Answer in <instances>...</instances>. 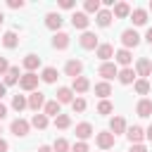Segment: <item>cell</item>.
I'll return each instance as SVG.
<instances>
[{
	"label": "cell",
	"mask_w": 152,
	"mask_h": 152,
	"mask_svg": "<svg viewBox=\"0 0 152 152\" xmlns=\"http://www.w3.org/2000/svg\"><path fill=\"white\" fill-rule=\"evenodd\" d=\"M52 152H69V142L64 138H57L55 145H52Z\"/></svg>",
	"instance_id": "obj_37"
},
{
	"label": "cell",
	"mask_w": 152,
	"mask_h": 152,
	"mask_svg": "<svg viewBox=\"0 0 152 152\" xmlns=\"http://www.w3.org/2000/svg\"><path fill=\"white\" fill-rule=\"evenodd\" d=\"M112 109H114V107H112L109 100H100V104H97V114L104 116V114H112Z\"/></svg>",
	"instance_id": "obj_36"
},
{
	"label": "cell",
	"mask_w": 152,
	"mask_h": 152,
	"mask_svg": "<svg viewBox=\"0 0 152 152\" xmlns=\"http://www.w3.org/2000/svg\"><path fill=\"white\" fill-rule=\"evenodd\" d=\"M131 152H147L145 145H131Z\"/></svg>",
	"instance_id": "obj_43"
},
{
	"label": "cell",
	"mask_w": 152,
	"mask_h": 152,
	"mask_svg": "<svg viewBox=\"0 0 152 152\" xmlns=\"http://www.w3.org/2000/svg\"><path fill=\"white\" fill-rule=\"evenodd\" d=\"M12 107H14L17 112H21V109H26V107H28V102H26V97H24V95H14V97H12Z\"/></svg>",
	"instance_id": "obj_34"
},
{
	"label": "cell",
	"mask_w": 152,
	"mask_h": 152,
	"mask_svg": "<svg viewBox=\"0 0 152 152\" xmlns=\"http://www.w3.org/2000/svg\"><path fill=\"white\" fill-rule=\"evenodd\" d=\"M114 59L126 69V66L133 62V55H131V50H124V48H121V50H116V52H114Z\"/></svg>",
	"instance_id": "obj_14"
},
{
	"label": "cell",
	"mask_w": 152,
	"mask_h": 152,
	"mask_svg": "<svg viewBox=\"0 0 152 152\" xmlns=\"http://www.w3.org/2000/svg\"><path fill=\"white\" fill-rule=\"evenodd\" d=\"M114 140H116V138H114L109 131H102V133L95 135V142H97V147H100L102 152H107L109 147H114Z\"/></svg>",
	"instance_id": "obj_3"
},
{
	"label": "cell",
	"mask_w": 152,
	"mask_h": 152,
	"mask_svg": "<svg viewBox=\"0 0 152 152\" xmlns=\"http://www.w3.org/2000/svg\"><path fill=\"white\" fill-rule=\"evenodd\" d=\"M109 133L116 138V135H121V133H126V119L124 116H114L112 121H109Z\"/></svg>",
	"instance_id": "obj_10"
},
{
	"label": "cell",
	"mask_w": 152,
	"mask_h": 152,
	"mask_svg": "<svg viewBox=\"0 0 152 152\" xmlns=\"http://www.w3.org/2000/svg\"><path fill=\"white\" fill-rule=\"evenodd\" d=\"M7 7H12V10H21V7H24V0H7Z\"/></svg>",
	"instance_id": "obj_41"
},
{
	"label": "cell",
	"mask_w": 152,
	"mask_h": 152,
	"mask_svg": "<svg viewBox=\"0 0 152 152\" xmlns=\"http://www.w3.org/2000/svg\"><path fill=\"white\" fill-rule=\"evenodd\" d=\"M116 76H119V81H121L124 86H128V83H135V71H133L131 66H126V69H121V71H119Z\"/></svg>",
	"instance_id": "obj_21"
},
{
	"label": "cell",
	"mask_w": 152,
	"mask_h": 152,
	"mask_svg": "<svg viewBox=\"0 0 152 152\" xmlns=\"http://www.w3.org/2000/svg\"><path fill=\"white\" fill-rule=\"evenodd\" d=\"M135 112H138V116H142V119L150 116V114H152V102H150V100H140L138 107H135Z\"/></svg>",
	"instance_id": "obj_27"
},
{
	"label": "cell",
	"mask_w": 152,
	"mask_h": 152,
	"mask_svg": "<svg viewBox=\"0 0 152 152\" xmlns=\"http://www.w3.org/2000/svg\"><path fill=\"white\" fill-rule=\"evenodd\" d=\"M31 126H33V128H38V131L48 128V116H45V114H40V112H36V114H33V119H31Z\"/></svg>",
	"instance_id": "obj_28"
},
{
	"label": "cell",
	"mask_w": 152,
	"mask_h": 152,
	"mask_svg": "<svg viewBox=\"0 0 152 152\" xmlns=\"http://www.w3.org/2000/svg\"><path fill=\"white\" fill-rule=\"evenodd\" d=\"M0 133H2V128H0Z\"/></svg>",
	"instance_id": "obj_52"
},
{
	"label": "cell",
	"mask_w": 152,
	"mask_h": 152,
	"mask_svg": "<svg viewBox=\"0 0 152 152\" xmlns=\"http://www.w3.org/2000/svg\"><path fill=\"white\" fill-rule=\"evenodd\" d=\"M28 128H31V124H28L26 119H14V121L10 124V131H12L17 138H24V135L28 133Z\"/></svg>",
	"instance_id": "obj_4"
},
{
	"label": "cell",
	"mask_w": 152,
	"mask_h": 152,
	"mask_svg": "<svg viewBox=\"0 0 152 152\" xmlns=\"http://www.w3.org/2000/svg\"><path fill=\"white\" fill-rule=\"evenodd\" d=\"M126 135H128V140H131V145H140V140L145 138V131H142L140 126H131V128L126 131Z\"/></svg>",
	"instance_id": "obj_13"
},
{
	"label": "cell",
	"mask_w": 152,
	"mask_h": 152,
	"mask_svg": "<svg viewBox=\"0 0 152 152\" xmlns=\"http://www.w3.org/2000/svg\"><path fill=\"white\" fill-rule=\"evenodd\" d=\"M38 74H33V71H26L24 76H19V88L21 90H26V93H33L36 88H38Z\"/></svg>",
	"instance_id": "obj_1"
},
{
	"label": "cell",
	"mask_w": 152,
	"mask_h": 152,
	"mask_svg": "<svg viewBox=\"0 0 152 152\" xmlns=\"http://www.w3.org/2000/svg\"><path fill=\"white\" fill-rule=\"evenodd\" d=\"M64 71H66V76L78 78V76H81V71H83V62H81V59H69V62H66V66H64Z\"/></svg>",
	"instance_id": "obj_7"
},
{
	"label": "cell",
	"mask_w": 152,
	"mask_h": 152,
	"mask_svg": "<svg viewBox=\"0 0 152 152\" xmlns=\"http://www.w3.org/2000/svg\"><path fill=\"white\" fill-rule=\"evenodd\" d=\"M7 93V88H5V83H0V100H2V95Z\"/></svg>",
	"instance_id": "obj_49"
},
{
	"label": "cell",
	"mask_w": 152,
	"mask_h": 152,
	"mask_svg": "<svg viewBox=\"0 0 152 152\" xmlns=\"http://www.w3.org/2000/svg\"><path fill=\"white\" fill-rule=\"evenodd\" d=\"M97 74H100L104 81H109V78H114V76L119 74V69H116V64H114V62H102V64H100V69H97Z\"/></svg>",
	"instance_id": "obj_6"
},
{
	"label": "cell",
	"mask_w": 152,
	"mask_h": 152,
	"mask_svg": "<svg viewBox=\"0 0 152 152\" xmlns=\"http://www.w3.org/2000/svg\"><path fill=\"white\" fill-rule=\"evenodd\" d=\"M145 138H147V140H150V142H152V126H150V128H147V131H145Z\"/></svg>",
	"instance_id": "obj_48"
},
{
	"label": "cell",
	"mask_w": 152,
	"mask_h": 152,
	"mask_svg": "<svg viewBox=\"0 0 152 152\" xmlns=\"http://www.w3.org/2000/svg\"><path fill=\"white\" fill-rule=\"evenodd\" d=\"M145 40L152 45V28H147V33H145Z\"/></svg>",
	"instance_id": "obj_47"
},
{
	"label": "cell",
	"mask_w": 152,
	"mask_h": 152,
	"mask_svg": "<svg viewBox=\"0 0 152 152\" xmlns=\"http://www.w3.org/2000/svg\"><path fill=\"white\" fill-rule=\"evenodd\" d=\"M112 19H114V17H112V12H109V10H100V12L95 14L97 26H102V28H104V26H109V24H112Z\"/></svg>",
	"instance_id": "obj_19"
},
{
	"label": "cell",
	"mask_w": 152,
	"mask_h": 152,
	"mask_svg": "<svg viewBox=\"0 0 152 152\" xmlns=\"http://www.w3.org/2000/svg\"><path fill=\"white\" fill-rule=\"evenodd\" d=\"M2 21H5V14H2V12H0V24H2Z\"/></svg>",
	"instance_id": "obj_50"
},
{
	"label": "cell",
	"mask_w": 152,
	"mask_h": 152,
	"mask_svg": "<svg viewBox=\"0 0 152 152\" xmlns=\"http://www.w3.org/2000/svg\"><path fill=\"white\" fill-rule=\"evenodd\" d=\"M71 24H74V28H88V24H90V19H88V14L86 12H74L71 14Z\"/></svg>",
	"instance_id": "obj_12"
},
{
	"label": "cell",
	"mask_w": 152,
	"mask_h": 152,
	"mask_svg": "<svg viewBox=\"0 0 152 152\" xmlns=\"http://www.w3.org/2000/svg\"><path fill=\"white\" fill-rule=\"evenodd\" d=\"M97 57H100L102 62H109V59L114 57V48H112V45H107V43L97 45Z\"/></svg>",
	"instance_id": "obj_20"
},
{
	"label": "cell",
	"mask_w": 152,
	"mask_h": 152,
	"mask_svg": "<svg viewBox=\"0 0 152 152\" xmlns=\"http://www.w3.org/2000/svg\"><path fill=\"white\" fill-rule=\"evenodd\" d=\"M121 43H124V50H128V48H135V45L140 43V36H138V31H135V28H126V31L121 33Z\"/></svg>",
	"instance_id": "obj_2"
},
{
	"label": "cell",
	"mask_w": 152,
	"mask_h": 152,
	"mask_svg": "<svg viewBox=\"0 0 152 152\" xmlns=\"http://www.w3.org/2000/svg\"><path fill=\"white\" fill-rule=\"evenodd\" d=\"M95 95H97V97H102V100H107V97L112 95V86H109L107 81H102V83H95Z\"/></svg>",
	"instance_id": "obj_23"
},
{
	"label": "cell",
	"mask_w": 152,
	"mask_h": 152,
	"mask_svg": "<svg viewBox=\"0 0 152 152\" xmlns=\"http://www.w3.org/2000/svg\"><path fill=\"white\" fill-rule=\"evenodd\" d=\"M152 74V62L147 59V57H140L138 62H135V76H150Z\"/></svg>",
	"instance_id": "obj_8"
},
{
	"label": "cell",
	"mask_w": 152,
	"mask_h": 152,
	"mask_svg": "<svg viewBox=\"0 0 152 152\" xmlns=\"http://www.w3.org/2000/svg\"><path fill=\"white\" fill-rule=\"evenodd\" d=\"M5 116H7V107H5V104H2V102H0V121H2V119H5Z\"/></svg>",
	"instance_id": "obj_45"
},
{
	"label": "cell",
	"mask_w": 152,
	"mask_h": 152,
	"mask_svg": "<svg viewBox=\"0 0 152 152\" xmlns=\"http://www.w3.org/2000/svg\"><path fill=\"white\" fill-rule=\"evenodd\" d=\"M133 86H135V93H138V95H147V93H150V83H147V78H138Z\"/></svg>",
	"instance_id": "obj_33"
},
{
	"label": "cell",
	"mask_w": 152,
	"mask_h": 152,
	"mask_svg": "<svg viewBox=\"0 0 152 152\" xmlns=\"http://www.w3.org/2000/svg\"><path fill=\"white\" fill-rule=\"evenodd\" d=\"M128 14H131V7H128L126 2H116V5H114V14H112V17L124 19V17H128Z\"/></svg>",
	"instance_id": "obj_31"
},
{
	"label": "cell",
	"mask_w": 152,
	"mask_h": 152,
	"mask_svg": "<svg viewBox=\"0 0 152 152\" xmlns=\"http://www.w3.org/2000/svg\"><path fill=\"white\" fill-rule=\"evenodd\" d=\"M150 10H152V2H150Z\"/></svg>",
	"instance_id": "obj_51"
},
{
	"label": "cell",
	"mask_w": 152,
	"mask_h": 152,
	"mask_svg": "<svg viewBox=\"0 0 152 152\" xmlns=\"http://www.w3.org/2000/svg\"><path fill=\"white\" fill-rule=\"evenodd\" d=\"M57 102H59V104L74 102V90H71V88H59V90H57Z\"/></svg>",
	"instance_id": "obj_24"
},
{
	"label": "cell",
	"mask_w": 152,
	"mask_h": 152,
	"mask_svg": "<svg viewBox=\"0 0 152 152\" xmlns=\"http://www.w3.org/2000/svg\"><path fill=\"white\" fill-rule=\"evenodd\" d=\"M7 150H10V145H7V140H2V138H0V152H7Z\"/></svg>",
	"instance_id": "obj_44"
},
{
	"label": "cell",
	"mask_w": 152,
	"mask_h": 152,
	"mask_svg": "<svg viewBox=\"0 0 152 152\" xmlns=\"http://www.w3.org/2000/svg\"><path fill=\"white\" fill-rule=\"evenodd\" d=\"M21 64H24V69H26V71H33V74H36V69L40 66V57H38V55H26Z\"/></svg>",
	"instance_id": "obj_17"
},
{
	"label": "cell",
	"mask_w": 152,
	"mask_h": 152,
	"mask_svg": "<svg viewBox=\"0 0 152 152\" xmlns=\"http://www.w3.org/2000/svg\"><path fill=\"white\" fill-rule=\"evenodd\" d=\"M59 7H64V10H71V7H74V0H59Z\"/></svg>",
	"instance_id": "obj_42"
},
{
	"label": "cell",
	"mask_w": 152,
	"mask_h": 152,
	"mask_svg": "<svg viewBox=\"0 0 152 152\" xmlns=\"http://www.w3.org/2000/svg\"><path fill=\"white\" fill-rule=\"evenodd\" d=\"M55 126L64 131V128H69V126H71V119H69L66 114H57V116H55Z\"/></svg>",
	"instance_id": "obj_35"
},
{
	"label": "cell",
	"mask_w": 152,
	"mask_h": 152,
	"mask_svg": "<svg viewBox=\"0 0 152 152\" xmlns=\"http://www.w3.org/2000/svg\"><path fill=\"white\" fill-rule=\"evenodd\" d=\"M71 109H74V112H83V109H86V100H83V97H76V100L71 102Z\"/></svg>",
	"instance_id": "obj_38"
},
{
	"label": "cell",
	"mask_w": 152,
	"mask_h": 152,
	"mask_svg": "<svg viewBox=\"0 0 152 152\" xmlns=\"http://www.w3.org/2000/svg\"><path fill=\"white\" fill-rule=\"evenodd\" d=\"M7 71H10V62H7L5 57H0V76H5Z\"/></svg>",
	"instance_id": "obj_40"
},
{
	"label": "cell",
	"mask_w": 152,
	"mask_h": 152,
	"mask_svg": "<svg viewBox=\"0 0 152 152\" xmlns=\"http://www.w3.org/2000/svg\"><path fill=\"white\" fill-rule=\"evenodd\" d=\"M26 102H28V107H31L33 112H38L40 107H45V95H43L40 90H33V93L28 95V100H26Z\"/></svg>",
	"instance_id": "obj_9"
},
{
	"label": "cell",
	"mask_w": 152,
	"mask_h": 152,
	"mask_svg": "<svg viewBox=\"0 0 152 152\" xmlns=\"http://www.w3.org/2000/svg\"><path fill=\"white\" fill-rule=\"evenodd\" d=\"M88 88H90V81H88L86 76H78V78H74V83H71V90H74V93H78V95H81V93H86Z\"/></svg>",
	"instance_id": "obj_18"
},
{
	"label": "cell",
	"mask_w": 152,
	"mask_h": 152,
	"mask_svg": "<svg viewBox=\"0 0 152 152\" xmlns=\"http://www.w3.org/2000/svg\"><path fill=\"white\" fill-rule=\"evenodd\" d=\"M43 114H45V116H57V114H62V112H59V102H57V100H48L45 107H43Z\"/></svg>",
	"instance_id": "obj_25"
},
{
	"label": "cell",
	"mask_w": 152,
	"mask_h": 152,
	"mask_svg": "<svg viewBox=\"0 0 152 152\" xmlns=\"http://www.w3.org/2000/svg\"><path fill=\"white\" fill-rule=\"evenodd\" d=\"M78 43H81L83 50H97V36L90 33V31H83L81 38H78Z\"/></svg>",
	"instance_id": "obj_5"
},
{
	"label": "cell",
	"mask_w": 152,
	"mask_h": 152,
	"mask_svg": "<svg viewBox=\"0 0 152 152\" xmlns=\"http://www.w3.org/2000/svg\"><path fill=\"white\" fill-rule=\"evenodd\" d=\"M71 152H88V142H83V140H78V142H74V147H71Z\"/></svg>",
	"instance_id": "obj_39"
},
{
	"label": "cell",
	"mask_w": 152,
	"mask_h": 152,
	"mask_svg": "<svg viewBox=\"0 0 152 152\" xmlns=\"http://www.w3.org/2000/svg\"><path fill=\"white\" fill-rule=\"evenodd\" d=\"M90 135H93V126H90L88 121H83V124H78V126H76V138H78V140H83V142H86Z\"/></svg>",
	"instance_id": "obj_15"
},
{
	"label": "cell",
	"mask_w": 152,
	"mask_h": 152,
	"mask_svg": "<svg viewBox=\"0 0 152 152\" xmlns=\"http://www.w3.org/2000/svg\"><path fill=\"white\" fill-rule=\"evenodd\" d=\"M52 48H57V50L69 48V36H66L64 31H57V33H55V38H52Z\"/></svg>",
	"instance_id": "obj_16"
},
{
	"label": "cell",
	"mask_w": 152,
	"mask_h": 152,
	"mask_svg": "<svg viewBox=\"0 0 152 152\" xmlns=\"http://www.w3.org/2000/svg\"><path fill=\"white\" fill-rule=\"evenodd\" d=\"M83 10H86V14H97L100 12V0H86Z\"/></svg>",
	"instance_id": "obj_32"
},
{
	"label": "cell",
	"mask_w": 152,
	"mask_h": 152,
	"mask_svg": "<svg viewBox=\"0 0 152 152\" xmlns=\"http://www.w3.org/2000/svg\"><path fill=\"white\" fill-rule=\"evenodd\" d=\"M131 19H133V24L135 26H142V24H147V10H133L131 12Z\"/></svg>",
	"instance_id": "obj_22"
},
{
	"label": "cell",
	"mask_w": 152,
	"mask_h": 152,
	"mask_svg": "<svg viewBox=\"0 0 152 152\" xmlns=\"http://www.w3.org/2000/svg\"><path fill=\"white\" fill-rule=\"evenodd\" d=\"M62 21H64V19H62L57 12H48V14H45V26L52 28V31H59V28H62Z\"/></svg>",
	"instance_id": "obj_11"
},
{
	"label": "cell",
	"mask_w": 152,
	"mask_h": 152,
	"mask_svg": "<svg viewBox=\"0 0 152 152\" xmlns=\"http://www.w3.org/2000/svg\"><path fill=\"white\" fill-rule=\"evenodd\" d=\"M38 152H52V147H50V145H40V147H38Z\"/></svg>",
	"instance_id": "obj_46"
},
{
	"label": "cell",
	"mask_w": 152,
	"mask_h": 152,
	"mask_svg": "<svg viewBox=\"0 0 152 152\" xmlns=\"http://www.w3.org/2000/svg\"><path fill=\"white\" fill-rule=\"evenodd\" d=\"M2 45H5V48H10V50H12V48H17V45H19V36H17L14 31H7V33L2 36Z\"/></svg>",
	"instance_id": "obj_26"
},
{
	"label": "cell",
	"mask_w": 152,
	"mask_h": 152,
	"mask_svg": "<svg viewBox=\"0 0 152 152\" xmlns=\"http://www.w3.org/2000/svg\"><path fill=\"white\" fill-rule=\"evenodd\" d=\"M40 81H45V83H55V81H57V69H55V66H45L43 74H40Z\"/></svg>",
	"instance_id": "obj_29"
},
{
	"label": "cell",
	"mask_w": 152,
	"mask_h": 152,
	"mask_svg": "<svg viewBox=\"0 0 152 152\" xmlns=\"http://www.w3.org/2000/svg\"><path fill=\"white\" fill-rule=\"evenodd\" d=\"M19 81V66H10V71L5 74V88L7 86H14Z\"/></svg>",
	"instance_id": "obj_30"
}]
</instances>
